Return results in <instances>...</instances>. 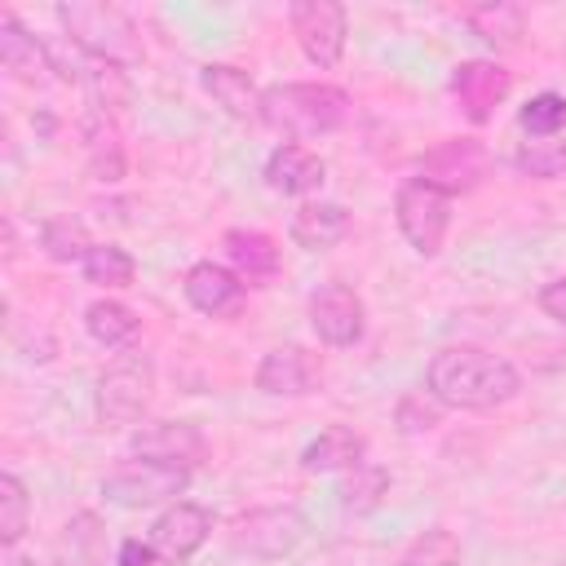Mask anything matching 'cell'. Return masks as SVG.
Instances as JSON below:
<instances>
[{"instance_id":"6da1fadb","label":"cell","mask_w":566,"mask_h":566,"mask_svg":"<svg viewBox=\"0 0 566 566\" xmlns=\"http://www.w3.org/2000/svg\"><path fill=\"white\" fill-rule=\"evenodd\" d=\"M424 389L455 411H491L517 398L522 376L509 358L478 345H447L424 367Z\"/></svg>"},{"instance_id":"7a4b0ae2","label":"cell","mask_w":566,"mask_h":566,"mask_svg":"<svg viewBox=\"0 0 566 566\" xmlns=\"http://www.w3.org/2000/svg\"><path fill=\"white\" fill-rule=\"evenodd\" d=\"M349 119V93L336 84H274L261 93V124L283 142H305Z\"/></svg>"},{"instance_id":"3957f363","label":"cell","mask_w":566,"mask_h":566,"mask_svg":"<svg viewBox=\"0 0 566 566\" xmlns=\"http://www.w3.org/2000/svg\"><path fill=\"white\" fill-rule=\"evenodd\" d=\"M150 389H155V363L133 349V354H119L102 376H97V389H93V411L106 429H119V424H137L150 407Z\"/></svg>"},{"instance_id":"277c9868","label":"cell","mask_w":566,"mask_h":566,"mask_svg":"<svg viewBox=\"0 0 566 566\" xmlns=\"http://www.w3.org/2000/svg\"><path fill=\"white\" fill-rule=\"evenodd\" d=\"M190 486V469H172L146 455L119 460L106 478H102V495L119 509H150V504H177V495H186Z\"/></svg>"},{"instance_id":"5b68a950","label":"cell","mask_w":566,"mask_h":566,"mask_svg":"<svg viewBox=\"0 0 566 566\" xmlns=\"http://www.w3.org/2000/svg\"><path fill=\"white\" fill-rule=\"evenodd\" d=\"M394 217H398V230L411 243V252L438 256L447 243V226H451V195H442L438 186H429L420 177H407L398 186Z\"/></svg>"},{"instance_id":"8992f818","label":"cell","mask_w":566,"mask_h":566,"mask_svg":"<svg viewBox=\"0 0 566 566\" xmlns=\"http://www.w3.org/2000/svg\"><path fill=\"white\" fill-rule=\"evenodd\" d=\"M66 35L93 53V57H106V62H128L137 57V27L128 22V13H119L115 4H62L57 9Z\"/></svg>"},{"instance_id":"52a82bcc","label":"cell","mask_w":566,"mask_h":566,"mask_svg":"<svg viewBox=\"0 0 566 566\" xmlns=\"http://www.w3.org/2000/svg\"><path fill=\"white\" fill-rule=\"evenodd\" d=\"M287 22H292V35L301 44V53L327 71L345 57V35H349V13L345 4L336 0H292L287 4Z\"/></svg>"},{"instance_id":"ba28073f","label":"cell","mask_w":566,"mask_h":566,"mask_svg":"<svg viewBox=\"0 0 566 566\" xmlns=\"http://www.w3.org/2000/svg\"><path fill=\"white\" fill-rule=\"evenodd\" d=\"M486 172H491V150H486L482 142H473V137L438 142V146L424 150V159H420V181L438 186L442 195L473 190Z\"/></svg>"},{"instance_id":"9c48e42d","label":"cell","mask_w":566,"mask_h":566,"mask_svg":"<svg viewBox=\"0 0 566 566\" xmlns=\"http://www.w3.org/2000/svg\"><path fill=\"white\" fill-rule=\"evenodd\" d=\"M305 522L296 509H252L243 517H234L230 526V548L248 553V557H283L301 544Z\"/></svg>"},{"instance_id":"30bf717a","label":"cell","mask_w":566,"mask_h":566,"mask_svg":"<svg viewBox=\"0 0 566 566\" xmlns=\"http://www.w3.org/2000/svg\"><path fill=\"white\" fill-rule=\"evenodd\" d=\"M310 327L323 345H336V349H349L363 340L367 332V310H363V296L345 283H327L310 296Z\"/></svg>"},{"instance_id":"8fae6325","label":"cell","mask_w":566,"mask_h":566,"mask_svg":"<svg viewBox=\"0 0 566 566\" xmlns=\"http://www.w3.org/2000/svg\"><path fill=\"white\" fill-rule=\"evenodd\" d=\"M513 80L500 62H486V57H469L451 71V97L460 102L464 119L469 124H486L495 115V106L509 97Z\"/></svg>"},{"instance_id":"7c38bea8","label":"cell","mask_w":566,"mask_h":566,"mask_svg":"<svg viewBox=\"0 0 566 566\" xmlns=\"http://www.w3.org/2000/svg\"><path fill=\"white\" fill-rule=\"evenodd\" d=\"M208 535H212V513L203 504L177 500V504H168L155 517V526H150L146 539L155 544L159 562H186V557H195L208 544Z\"/></svg>"},{"instance_id":"4fadbf2b","label":"cell","mask_w":566,"mask_h":566,"mask_svg":"<svg viewBox=\"0 0 566 566\" xmlns=\"http://www.w3.org/2000/svg\"><path fill=\"white\" fill-rule=\"evenodd\" d=\"M181 292L208 318H234L248 305V283L230 265H217V261H195L181 279Z\"/></svg>"},{"instance_id":"5bb4252c","label":"cell","mask_w":566,"mask_h":566,"mask_svg":"<svg viewBox=\"0 0 566 566\" xmlns=\"http://www.w3.org/2000/svg\"><path fill=\"white\" fill-rule=\"evenodd\" d=\"M128 447H133V455H146V460H159L172 469H195L208 455V438L186 420H150V424L133 429Z\"/></svg>"},{"instance_id":"9a60e30c","label":"cell","mask_w":566,"mask_h":566,"mask_svg":"<svg viewBox=\"0 0 566 566\" xmlns=\"http://www.w3.org/2000/svg\"><path fill=\"white\" fill-rule=\"evenodd\" d=\"M318 380H323V367L301 345H279L256 367V389L270 398H305V394H314Z\"/></svg>"},{"instance_id":"2e32d148","label":"cell","mask_w":566,"mask_h":566,"mask_svg":"<svg viewBox=\"0 0 566 566\" xmlns=\"http://www.w3.org/2000/svg\"><path fill=\"white\" fill-rule=\"evenodd\" d=\"M323 181H327V164L296 142L274 146L265 159V186L279 195H314Z\"/></svg>"},{"instance_id":"e0dca14e","label":"cell","mask_w":566,"mask_h":566,"mask_svg":"<svg viewBox=\"0 0 566 566\" xmlns=\"http://www.w3.org/2000/svg\"><path fill=\"white\" fill-rule=\"evenodd\" d=\"M199 84L208 88V97L230 115V119H261V88L252 84L248 71L230 66V62H208L199 71Z\"/></svg>"},{"instance_id":"ac0fdd59","label":"cell","mask_w":566,"mask_h":566,"mask_svg":"<svg viewBox=\"0 0 566 566\" xmlns=\"http://www.w3.org/2000/svg\"><path fill=\"white\" fill-rule=\"evenodd\" d=\"M0 66H4L18 84H40L44 71H49L44 35H31L13 13H0Z\"/></svg>"},{"instance_id":"d6986e66","label":"cell","mask_w":566,"mask_h":566,"mask_svg":"<svg viewBox=\"0 0 566 566\" xmlns=\"http://www.w3.org/2000/svg\"><path fill=\"white\" fill-rule=\"evenodd\" d=\"M221 248H226V261L234 265V274L248 287H265L279 274V248L261 230H226Z\"/></svg>"},{"instance_id":"ffe728a7","label":"cell","mask_w":566,"mask_h":566,"mask_svg":"<svg viewBox=\"0 0 566 566\" xmlns=\"http://www.w3.org/2000/svg\"><path fill=\"white\" fill-rule=\"evenodd\" d=\"M292 243L305 248V252H323L332 243H340L349 234V212L340 203H323V199H310L292 212V226H287Z\"/></svg>"},{"instance_id":"44dd1931","label":"cell","mask_w":566,"mask_h":566,"mask_svg":"<svg viewBox=\"0 0 566 566\" xmlns=\"http://www.w3.org/2000/svg\"><path fill=\"white\" fill-rule=\"evenodd\" d=\"M367 442L363 433H354L349 424H327L305 451H301V469L305 473H349L354 464H363Z\"/></svg>"},{"instance_id":"7402d4cb","label":"cell","mask_w":566,"mask_h":566,"mask_svg":"<svg viewBox=\"0 0 566 566\" xmlns=\"http://www.w3.org/2000/svg\"><path fill=\"white\" fill-rule=\"evenodd\" d=\"M460 22L473 35H482L486 44H495V49H513L522 40V31H526V13L517 4H504V0L469 4V9H460Z\"/></svg>"},{"instance_id":"603a6c76","label":"cell","mask_w":566,"mask_h":566,"mask_svg":"<svg viewBox=\"0 0 566 566\" xmlns=\"http://www.w3.org/2000/svg\"><path fill=\"white\" fill-rule=\"evenodd\" d=\"M57 566H102L106 553V531L97 522V513H75L62 535H57Z\"/></svg>"},{"instance_id":"cb8c5ba5","label":"cell","mask_w":566,"mask_h":566,"mask_svg":"<svg viewBox=\"0 0 566 566\" xmlns=\"http://www.w3.org/2000/svg\"><path fill=\"white\" fill-rule=\"evenodd\" d=\"M84 327H88V336H93L102 349H128V345L142 336L137 314H133L128 305H119V301H93V305L84 310Z\"/></svg>"},{"instance_id":"d4e9b609","label":"cell","mask_w":566,"mask_h":566,"mask_svg":"<svg viewBox=\"0 0 566 566\" xmlns=\"http://www.w3.org/2000/svg\"><path fill=\"white\" fill-rule=\"evenodd\" d=\"M336 495H340V504H345L349 513H371V509H380V500L389 495V469L363 460V464H354V469L340 478Z\"/></svg>"},{"instance_id":"484cf974","label":"cell","mask_w":566,"mask_h":566,"mask_svg":"<svg viewBox=\"0 0 566 566\" xmlns=\"http://www.w3.org/2000/svg\"><path fill=\"white\" fill-rule=\"evenodd\" d=\"M84 279L97 283V287H128L137 279V261L119 248V243H93L88 256L80 261Z\"/></svg>"},{"instance_id":"4316f807","label":"cell","mask_w":566,"mask_h":566,"mask_svg":"<svg viewBox=\"0 0 566 566\" xmlns=\"http://www.w3.org/2000/svg\"><path fill=\"white\" fill-rule=\"evenodd\" d=\"M40 248H44L53 261H84L93 243H88V230H84L80 217H53V221H44V230H40Z\"/></svg>"},{"instance_id":"83f0119b","label":"cell","mask_w":566,"mask_h":566,"mask_svg":"<svg viewBox=\"0 0 566 566\" xmlns=\"http://www.w3.org/2000/svg\"><path fill=\"white\" fill-rule=\"evenodd\" d=\"M31 495L13 473H0V548H13L27 535Z\"/></svg>"},{"instance_id":"f1b7e54d","label":"cell","mask_w":566,"mask_h":566,"mask_svg":"<svg viewBox=\"0 0 566 566\" xmlns=\"http://www.w3.org/2000/svg\"><path fill=\"white\" fill-rule=\"evenodd\" d=\"M526 177H562L566 172V133L562 137H526L513 155Z\"/></svg>"},{"instance_id":"f546056e","label":"cell","mask_w":566,"mask_h":566,"mask_svg":"<svg viewBox=\"0 0 566 566\" xmlns=\"http://www.w3.org/2000/svg\"><path fill=\"white\" fill-rule=\"evenodd\" d=\"M517 124L526 137H562L566 133V97L562 93H535L517 111Z\"/></svg>"},{"instance_id":"4dcf8cb0","label":"cell","mask_w":566,"mask_h":566,"mask_svg":"<svg viewBox=\"0 0 566 566\" xmlns=\"http://www.w3.org/2000/svg\"><path fill=\"white\" fill-rule=\"evenodd\" d=\"M442 411H447V407H442L429 389H416V394L398 398L394 420H398V429H402V433H429V429H438V424H442Z\"/></svg>"},{"instance_id":"1f68e13d","label":"cell","mask_w":566,"mask_h":566,"mask_svg":"<svg viewBox=\"0 0 566 566\" xmlns=\"http://www.w3.org/2000/svg\"><path fill=\"white\" fill-rule=\"evenodd\" d=\"M402 566H460V544H455V535L451 531H424L411 548H407V557H402Z\"/></svg>"},{"instance_id":"d6a6232c","label":"cell","mask_w":566,"mask_h":566,"mask_svg":"<svg viewBox=\"0 0 566 566\" xmlns=\"http://www.w3.org/2000/svg\"><path fill=\"white\" fill-rule=\"evenodd\" d=\"M88 133V155H93V177L97 181H115L119 172H124V155H119V146H115V137H111V128H84Z\"/></svg>"},{"instance_id":"836d02e7","label":"cell","mask_w":566,"mask_h":566,"mask_svg":"<svg viewBox=\"0 0 566 566\" xmlns=\"http://www.w3.org/2000/svg\"><path fill=\"white\" fill-rule=\"evenodd\" d=\"M159 562V553H155V544L150 539H124L119 548H115V566H155Z\"/></svg>"},{"instance_id":"e575fe53","label":"cell","mask_w":566,"mask_h":566,"mask_svg":"<svg viewBox=\"0 0 566 566\" xmlns=\"http://www.w3.org/2000/svg\"><path fill=\"white\" fill-rule=\"evenodd\" d=\"M539 310H544L553 323L566 327V279H553V283L539 287Z\"/></svg>"},{"instance_id":"d590c367","label":"cell","mask_w":566,"mask_h":566,"mask_svg":"<svg viewBox=\"0 0 566 566\" xmlns=\"http://www.w3.org/2000/svg\"><path fill=\"white\" fill-rule=\"evenodd\" d=\"M4 566H35V562H31V557H18V553H9V562H4Z\"/></svg>"}]
</instances>
